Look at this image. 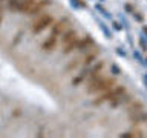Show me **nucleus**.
Wrapping results in <instances>:
<instances>
[{"instance_id": "obj_1", "label": "nucleus", "mask_w": 147, "mask_h": 138, "mask_svg": "<svg viewBox=\"0 0 147 138\" xmlns=\"http://www.w3.org/2000/svg\"><path fill=\"white\" fill-rule=\"evenodd\" d=\"M115 83H117V81H115V78H112V77H103L100 74L96 78H94V80L86 81V92H87V94H90V95H98V94H101V92L110 89L112 86H115Z\"/></svg>"}, {"instance_id": "obj_2", "label": "nucleus", "mask_w": 147, "mask_h": 138, "mask_svg": "<svg viewBox=\"0 0 147 138\" xmlns=\"http://www.w3.org/2000/svg\"><path fill=\"white\" fill-rule=\"evenodd\" d=\"M124 92H126V86L119 85V86H112L110 89L101 92V94H98V97L92 100V104L94 106H101L103 103H110V101H113L115 98H118L119 95H123Z\"/></svg>"}, {"instance_id": "obj_3", "label": "nucleus", "mask_w": 147, "mask_h": 138, "mask_svg": "<svg viewBox=\"0 0 147 138\" xmlns=\"http://www.w3.org/2000/svg\"><path fill=\"white\" fill-rule=\"evenodd\" d=\"M54 22H55V18H54L52 14H38L35 20L31 23V31H32V34H35V35L41 34L43 31H46L48 28L52 26Z\"/></svg>"}, {"instance_id": "obj_4", "label": "nucleus", "mask_w": 147, "mask_h": 138, "mask_svg": "<svg viewBox=\"0 0 147 138\" xmlns=\"http://www.w3.org/2000/svg\"><path fill=\"white\" fill-rule=\"evenodd\" d=\"M37 0H8V9L12 12L28 14Z\"/></svg>"}, {"instance_id": "obj_5", "label": "nucleus", "mask_w": 147, "mask_h": 138, "mask_svg": "<svg viewBox=\"0 0 147 138\" xmlns=\"http://www.w3.org/2000/svg\"><path fill=\"white\" fill-rule=\"evenodd\" d=\"M69 28H71V18H69V17H63V18L55 20V22L52 23L49 34L54 35V37H60L66 29H69Z\"/></svg>"}, {"instance_id": "obj_6", "label": "nucleus", "mask_w": 147, "mask_h": 138, "mask_svg": "<svg viewBox=\"0 0 147 138\" xmlns=\"http://www.w3.org/2000/svg\"><path fill=\"white\" fill-rule=\"evenodd\" d=\"M95 48V40L90 35H84V37H78L77 41V51L78 52H89L90 49Z\"/></svg>"}, {"instance_id": "obj_7", "label": "nucleus", "mask_w": 147, "mask_h": 138, "mask_svg": "<svg viewBox=\"0 0 147 138\" xmlns=\"http://www.w3.org/2000/svg\"><path fill=\"white\" fill-rule=\"evenodd\" d=\"M60 37H61V39H60V43H61V46H66V45L72 43V41H75V40L78 39V32H77V29L69 28V29H66Z\"/></svg>"}, {"instance_id": "obj_8", "label": "nucleus", "mask_w": 147, "mask_h": 138, "mask_svg": "<svg viewBox=\"0 0 147 138\" xmlns=\"http://www.w3.org/2000/svg\"><path fill=\"white\" fill-rule=\"evenodd\" d=\"M52 2L51 0H37L34 3V6L31 8V11L28 12V16H38V14L43 12V9H46L48 6H51Z\"/></svg>"}, {"instance_id": "obj_9", "label": "nucleus", "mask_w": 147, "mask_h": 138, "mask_svg": "<svg viewBox=\"0 0 147 138\" xmlns=\"http://www.w3.org/2000/svg\"><path fill=\"white\" fill-rule=\"evenodd\" d=\"M57 46H58V37H54L49 34V37H46L43 40V43H41V49L45 52H52Z\"/></svg>"}, {"instance_id": "obj_10", "label": "nucleus", "mask_w": 147, "mask_h": 138, "mask_svg": "<svg viewBox=\"0 0 147 138\" xmlns=\"http://www.w3.org/2000/svg\"><path fill=\"white\" fill-rule=\"evenodd\" d=\"M98 55H100V49H94V51L86 52V55H83V57H81V68L90 66L94 62L98 60Z\"/></svg>"}, {"instance_id": "obj_11", "label": "nucleus", "mask_w": 147, "mask_h": 138, "mask_svg": "<svg viewBox=\"0 0 147 138\" xmlns=\"http://www.w3.org/2000/svg\"><path fill=\"white\" fill-rule=\"evenodd\" d=\"M129 118H130L132 123L135 124H140V123H147V112L144 109L140 110V112H135V114H129Z\"/></svg>"}, {"instance_id": "obj_12", "label": "nucleus", "mask_w": 147, "mask_h": 138, "mask_svg": "<svg viewBox=\"0 0 147 138\" xmlns=\"http://www.w3.org/2000/svg\"><path fill=\"white\" fill-rule=\"evenodd\" d=\"M130 100V94H127V92H124L123 95H119L118 98H115L113 101H110V108L112 109H115V108H118V106H121V104H126L127 101Z\"/></svg>"}, {"instance_id": "obj_13", "label": "nucleus", "mask_w": 147, "mask_h": 138, "mask_svg": "<svg viewBox=\"0 0 147 138\" xmlns=\"http://www.w3.org/2000/svg\"><path fill=\"white\" fill-rule=\"evenodd\" d=\"M96 25L100 26V29H101V31H103V34H104L106 39H112V31L109 29L107 25H106L103 20H100V18H98V20H96Z\"/></svg>"}, {"instance_id": "obj_14", "label": "nucleus", "mask_w": 147, "mask_h": 138, "mask_svg": "<svg viewBox=\"0 0 147 138\" xmlns=\"http://www.w3.org/2000/svg\"><path fill=\"white\" fill-rule=\"evenodd\" d=\"M142 103L141 101H133V103L129 104V108H127V112L129 114H135V112H140V110H142Z\"/></svg>"}, {"instance_id": "obj_15", "label": "nucleus", "mask_w": 147, "mask_h": 138, "mask_svg": "<svg viewBox=\"0 0 147 138\" xmlns=\"http://www.w3.org/2000/svg\"><path fill=\"white\" fill-rule=\"evenodd\" d=\"M95 9H96V12H100V14H101V16H103L104 18H109V20L112 18V16H110V12H109V11H106V8H104L101 3H95Z\"/></svg>"}, {"instance_id": "obj_16", "label": "nucleus", "mask_w": 147, "mask_h": 138, "mask_svg": "<svg viewBox=\"0 0 147 138\" xmlns=\"http://www.w3.org/2000/svg\"><path fill=\"white\" fill-rule=\"evenodd\" d=\"M69 3H71V6L74 9H87V5L83 2V0H69Z\"/></svg>"}, {"instance_id": "obj_17", "label": "nucleus", "mask_w": 147, "mask_h": 138, "mask_svg": "<svg viewBox=\"0 0 147 138\" xmlns=\"http://www.w3.org/2000/svg\"><path fill=\"white\" fill-rule=\"evenodd\" d=\"M138 43H140V46H141L142 51H147V40H146L144 35H140V39H138Z\"/></svg>"}, {"instance_id": "obj_18", "label": "nucleus", "mask_w": 147, "mask_h": 138, "mask_svg": "<svg viewBox=\"0 0 147 138\" xmlns=\"http://www.w3.org/2000/svg\"><path fill=\"white\" fill-rule=\"evenodd\" d=\"M130 133H132V137H133V138H135V137H136V138H141V137H144V132H142L141 129H138V127H136V129H132V131H130Z\"/></svg>"}, {"instance_id": "obj_19", "label": "nucleus", "mask_w": 147, "mask_h": 138, "mask_svg": "<svg viewBox=\"0 0 147 138\" xmlns=\"http://www.w3.org/2000/svg\"><path fill=\"white\" fill-rule=\"evenodd\" d=\"M110 72H112L113 75H119V74H121V69H119L118 64L112 63V64H110Z\"/></svg>"}, {"instance_id": "obj_20", "label": "nucleus", "mask_w": 147, "mask_h": 138, "mask_svg": "<svg viewBox=\"0 0 147 138\" xmlns=\"http://www.w3.org/2000/svg\"><path fill=\"white\" fill-rule=\"evenodd\" d=\"M133 57H135V60H136V62H140V63H142V64H144V60H142V55H141V52H140V51H135V49H133Z\"/></svg>"}, {"instance_id": "obj_21", "label": "nucleus", "mask_w": 147, "mask_h": 138, "mask_svg": "<svg viewBox=\"0 0 147 138\" xmlns=\"http://www.w3.org/2000/svg\"><path fill=\"white\" fill-rule=\"evenodd\" d=\"M110 23H112V26L115 28V31H123V25L118 20H110Z\"/></svg>"}, {"instance_id": "obj_22", "label": "nucleus", "mask_w": 147, "mask_h": 138, "mask_svg": "<svg viewBox=\"0 0 147 138\" xmlns=\"http://www.w3.org/2000/svg\"><path fill=\"white\" fill-rule=\"evenodd\" d=\"M124 8H126V12H129V14L135 12V8H133V5H130V3H126V5H124Z\"/></svg>"}, {"instance_id": "obj_23", "label": "nucleus", "mask_w": 147, "mask_h": 138, "mask_svg": "<svg viewBox=\"0 0 147 138\" xmlns=\"http://www.w3.org/2000/svg\"><path fill=\"white\" fill-rule=\"evenodd\" d=\"M133 17H135V18H136V20H138V22H140V23H142V22H144V17H142V16H141V14H138L136 11H135V12H133Z\"/></svg>"}, {"instance_id": "obj_24", "label": "nucleus", "mask_w": 147, "mask_h": 138, "mask_svg": "<svg viewBox=\"0 0 147 138\" xmlns=\"http://www.w3.org/2000/svg\"><path fill=\"white\" fill-rule=\"evenodd\" d=\"M117 54L119 55V57H127V52L124 49H121V48H117Z\"/></svg>"}, {"instance_id": "obj_25", "label": "nucleus", "mask_w": 147, "mask_h": 138, "mask_svg": "<svg viewBox=\"0 0 147 138\" xmlns=\"http://www.w3.org/2000/svg\"><path fill=\"white\" fill-rule=\"evenodd\" d=\"M119 137H121V138H133L130 132H124V133H119Z\"/></svg>"}, {"instance_id": "obj_26", "label": "nucleus", "mask_w": 147, "mask_h": 138, "mask_svg": "<svg viewBox=\"0 0 147 138\" xmlns=\"http://www.w3.org/2000/svg\"><path fill=\"white\" fill-rule=\"evenodd\" d=\"M119 22H121V25H123L124 28H126V29H129V25H127V20H126V18L121 17V20H119Z\"/></svg>"}, {"instance_id": "obj_27", "label": "nucleus", "mask_w": 147, "mask_h": 138, "mask_svg": "<svg viewBox=\"0 0 147 138\" xmlns=\"http://www.w3.org/2000/svg\"><path fill=\"white\" fill-rule=\"evenodd\" d=\"M142 32H144V35L147 37V25H142Z\"/></svg>"}, {"instance_id": "obj_28", "label": "nucleus", "mask_w": 147, "mask_h": 138, "mask_svg": "<svg viewBox=\"0 0 147 138\" xmlns=\"http://www.w3.org/2000/svg\"><path fill=\"white\" fill-rule=\"evenodd\" d=\"M144 86H146V87H147V75H146V77H144Z\"/></svg>"}, {"instance_id": "obj_29", "label": "nucleus", "mask_w": 147, "mask_h": 138, "mask_svg": "<svg viewBox=\"0 0 147 138\" xmlns=\"http://www.w3.org/2000/svg\"><path fill=\"white\" fill-rule=\"evenodd\" d=\"M2 20H3V16H2V12H0V25H2Z\"/></svg>"}, {"instance_id": "obj_30", "label": "nucleus", "mask_w": 147, "mask_h": 138, "mask_svg": "<svg viewBox=\"0 0 147 138\" xmlns=\"http://www.w3.org/2000/svg\"><path fill=\"white\" fill-rule=\"evenodd\" d=\"M144 64H147V57H146V60H144Z\"/></svg>"}, {"instance_id": "obj_31", "label": "nucleus", "mask_w": 147, "mask_h": 138, "mask_svg": "<svg viewBox=\"0 0 147 138\" xmlns=\"http://www.w3.org/2000/svg\"><path fill=\"white\" fill-rule=\"evenodd\" d=\"M0 11H2V3H0Z\"/></svg>"}, {"instance_id": "obj_32", "label": "nucleus", "mask_w": 147, "mask_h": 138, "mask_svg": "<svg viewBox=\"0 0 147 138\" xmlns=\"http://www.w3.org/2000/svg\"><path fill=\"white\" fill-rule=\"evenodd\" d=\"M100 2H106V0H100Z\"/></svg>"}, {"instance_id": "obj_33", "label": "nucleus", "mask_w": 147, "mask_h": 138, "mask_svg": "<svg viewBox=\"0 0 147 138\" xmlns=\"http://www.w3.org/2000/svg\"><path fill=\"white\" fill-rule=\"evenodd\" d=\"M2 2H5V0H0V3H2Z\"/></svg>"}]
</instances>
